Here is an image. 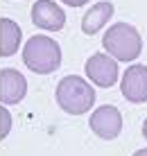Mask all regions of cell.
Wrapping results in <instances>:
<instances>
[{"instance_id":"3","label":"cell","mask_w":147,"mask_h":156,"mask_svg":"<svg viewBox=\"0 0 147 156\" xmlns=\"http://www.w3.org/2000/svg\"><path fill=\"white\" fill-rule=\"evenodd\" d=\"M106 55L116 61H136L143 52V39L140 32L129 23H116L106 30L104 39H102Z\"/></svg>"},{"instance_id":"13","label":"cell","mask_w":147,"mask_h":156,"mask_svg":"<svg viewBox=\"0 0 147 156\" xmlns=\"http://www.w3.org/2000/svg\"><path fill=\"white\" fill-rule=\"evenodd\" d=\"M134 156H147V149H138V152H134Z\"/></svg>"},{"instance_id":"6","label":"cell","mask_w":147,"mask_h":156,"mask_svg":"<svg viewBox=\"0 0 147 156\" xmlns=\"http://www.w3.org/2000/svg\"><path fill=\"white\" fill-rule=\"evenodd\" d=\"M120 90L124 100H129L131 104L147 102V66H143V63L129 66L120 79Z\"/></svg>"},{"instance_id":"2","label":"cell","mask_w":147,"mask_h":156,"mask_svg":"<svg viewBox=\"0 0 147 156\" xmlns=\"http://www.w3.org/2000/svg\"><path fill=\"white\" fill-rule=\"evenodd\" d=\"M23 61L32 73L36 75H50L61 68V48L59 43L45 34H36L25 43L23 48Z\"/></svg>"},{"instance_id":"4","label":"cell","mask_w":147,"mask_h":156,"mask_svg":"<svg viewBox=\"0 0 147 156\" xmlns=\"http://www.w3.org/2000/svg\"><path fill=\"white\" fill-rule=\"evenodd\" d=\"M88 127L102 140H116V138L120 136V131H122V113L113 104L97 106L93 113H91Z\"/></svg>"},{"instance_id":"7","label":"cell","mask_w":147,"mask_h":156,"mask_svg":"<svg viewBox=\"0 0 147 156\" xmlns=\"http://www.w3.org/2000/svg\"><path fill=\"white\" fill-rule=\"evenodd\" d=\"M27 95V79L16 68H2L0 70V102L5 106L20 104Z\"/></svg>"},{"instance_id":"14","label":"cell","mask_w":147,"mask_h":156,"mask_svg":"<svg viewBox=\"0 0 147 156\" xmlns=\"http://www.w3.org/2000/svg\"><path fill=\"white\" fill-rule=\"evenodd\" d=\"M143 136L147 138V118H145V122H143Z\"/></svg>"},{"instance_id":"10","label":"cell","mask_w":147,"mask_h":156,"mask_svg":"<svg viewBox=\"0 0 147 156\" xmlns=\"http://www.w3.org/2000/svg\"><path fill=\"white\" fill-rule=\"evenodd\" d=\"M23 32L12 18H0V57H12L18 52Z\"/></svg>"},{"instance_id":"12","label":"cell","mask_w":147,"mask_h":156,"mask_svg":"<svg viewBox=\"0 0 147 156\" xmlns=\"http://www.w3.org/2000/svg\"><path fill=\"white\" fill-rule=\"evenodd\" d=\"M63 5H68V7H84L86 2H91V0H61Z\"/></svg>"},{"instance_id":"1","label":"cell","mask_w":147,"mask_h":156,"mask_svg":"<svg viewBox=\"0 0 147 156\" xmlns=\"http://www.w3.org/2000/svg\"><path fill=\"white\" fill-rule=\"evenodd\" d=\"M54 98H57V104L68 115H84L93 109L97 95L88 79L77 77V75H68V77H63L57 84Z\"/></svg>"},{"instance_id":"8","label":"cell","mask_w":147,"mask_h":156,"mask_svg":"<svg viewBox=\"0 0 147 156\" xmlns=\"http://www.w3.org/2000/svg\"><path fill=\"white\" fill-rule=\"evenodd\" d=\"M32 23L41 30L48 32H59L66 25V14L59 5H54L52 0H36L32 5Z\"/></svg>"},{"instance_id":"9","label":"cell","mask_w":147,"mask_h":156,"mask_svg":"<svg viewBox=\"0 0 147 156\" xmlns=\"http://www.w3.org/2000/svg\"><path fill=\"white\" fill-rule=\"evenodd\" d=\"M113 12H116V9H113L111 2H97V5H93V7L84 14V18H81V30H84V34H91V36L97 34V32L111 20Z\"/></svg>"},{"instance_id":"11","label":"cell","mask_w":147,"mask_h":156,"mask_svg":"<svg viewBox=\"0 0 147 156\" xmlns=\"http://www.w3.org/2000/svg\"><path fill=\"white\" fill-rule=\"evenodd\" d=\"M12 125H14L12 113H9L5 106H0V140H5V138L9 136V131H12Z\"/></svg>"},{"instance_id":"5","label":"cell","mask_w":147,"mask_h":156,"mask_svg":"<svg viewBox=\"0 0 147 156\" xmlns=\"http://www.w3.org/2000/svg\"><path fill=\"white\" fill-rule=\"evenodd\" d=\"M84 70H86V77L91 79V84L100 86V88H111V86H116L118 77H120V73H118V61L111 59L106 52L91 55L88 61H86V66H84Z\"/></svg>"}]
</instances>
